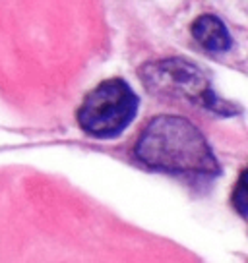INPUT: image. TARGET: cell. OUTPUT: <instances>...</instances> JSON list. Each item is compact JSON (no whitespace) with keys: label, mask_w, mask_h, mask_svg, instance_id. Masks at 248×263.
<instances>
[{"label":"cell","mask_w":248,"mask_h":263,"mask_svg":"<svg viewBox=\"0 0 248 263\" xmlns=\"http://www.w3.org/2000/svg\"><path fill=\"white\" fill-rule=\"evenodd\" d=\"M136 157L149 168L174 174H219V163L202 132L181 116H157L136 143Z\"/></svg>","instance_id":"cell-1"},{"label":"cell","mask_w":248,"mask_h":263,"mask_svg":"<svg viewBox=\"0 0 248 263\" xmlns=\"http://www.w3.org/2000/svg\"><path fill=\"white\" fill-rule=\"evenodd\" d=\"M140 78L144 80L146 89L159 97L182 99L225 116H231L235 110L215 95L206 76L192 62L182 58L149 62L140 70Z\"/></svg>","instance_id":"cell-2"},{"label":"cell","mask_w":248,"mask_h":263,"mask_svg":"<svg viewBox=\"0 0 248 263\" xmlns=\"http://www.w3.org/2000/svg\"><path fill=\"white\" fill-rule=\"evenodd\" d=\"M138 107L140 99L128 83L107 80L85 95L78 108V124L93 138H116L134 120Z\"/></svg>","instance_id":"cell-3"},{"label":"cell","mask_w":248,"mask_h":263,"mask_svg":"<svg viewBox=\"0 0 248 263\" xmlns=\"http://www.w3.org/2000/svg\"><path fill=\"white\" fill-rule=\"evenodd\" d=\"M192 35L196 37V41L204 47V49L211 50V52H225L231 49V35L227 31L225 24L219 17L206 14L200 16L194 25H192Z\"/></svg>","instance_id":"cell-4"},{"label":"cell","mask_w":248,"mask_h":263,"mask_svg":"<svg viewBox=\"0 0 248 263\" xmlns=\"http://www.w3.org/2000/svg\"><path fill=\"white\" fill-rule=\"evenodd\" d=\"M244 190H246V173L240 174L239 184H237V188L233 192V203H235L237 211H239L242 217H246V199H244L246 192H244Z\"/></svg>","instance_id":"cell-5"}]
</instances>
